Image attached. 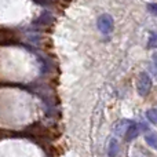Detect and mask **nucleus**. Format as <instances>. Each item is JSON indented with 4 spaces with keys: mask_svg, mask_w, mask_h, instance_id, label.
Returning a JSON list of instances; mask_svg holds the SVG:
<instances>
[{
    "mask_svg": "<svg viewBox=\"0 0 157 157\" xmlns=\"http://www.w3.org/2000/svg\"><path fill=\"white\" fill-rule=\"evenodd\" d=\"M98 28L101 29L102 33H110L112 29H113V19H112L110 15H102L99 19H98Z\"/></svg>",
    "mask_w": 157,
    "mask_h": 157,
    "instance_id": "nucleus-1",
    "label": "nucleus"
},
{
    "mask_svg": "<svg viewBox=\"0 0 157 157\" xmlns=\"http://www.w3.org/2000/svg\"><path fill=\"white\" fill-rule=\"evenodd\" d=\"M108 153H109V157H116L119 155V144H117L116 139H112V141L109 142Z\"/></svg>",
    "mask_w": 157,
    "mask_h": 157,
    "instance_id": "nucleus-4",
    "label": "nucleus"
},
{
    "mask_svg": "<svg viewBox=\"0 0 157 157\" xmlns=\"http://www.w3.org/2000/svg\"><path fill=\"white\" fill-rule=\"evenodd\" d=\"M150 90V78L146 73H142L139 76V81H138V92L141 95H146Z\"/></svg>",
    "mask_w": 157,
    "mask_h": 157,
    "instance_id": "nucleus-2",
    "label": "nucleus"
},
{
    "mask_svg": "<svg viewBox=\"0 0 157 157\" xmlns=\"http://www.w3.org/2000/svg\"><path fill=\"white\" fill-rule=\"evenodd\" d=\"M146 117H147V120H150L152 124H156V109H150V110H147Z\"/></svg>",
    "mask_w": 157,
    "mask_h": 157,
    "instance_id": "nucleus-7",
    "label": "nucleus"
},
{
    "mask_svg": "<svg viewBox=\"0 0 157 157\" xmlns=\"http://www.w3.org/2000/svg\"><path fill=\"white\" fill-rule=\"evenodd\" d=\"M52 21V17H51V14H48V13H44L43 15L40 17V18L37 19V21L35 22V24H40V25H47V24H50V22Z\"/></svg>",
    "mask_w": 157,
    "mask_h": 157,
    "instance_id": "nucleus-5",
    "label": "nucleus"
},
{
    "mask_svg": "<svg viewBox=\"0 0 157 157\" xmlns=\"http://www.w3.org/2000/svg\"><path fill=\"white\" fill-rule=\"evenodd\" d=\"M146 144L149 145L152 149H156V134L155 132H149L146 134Z\"/></svg>",
    "mask_w": 157,
    "mask_h": 157,
    "instance_id": "nucleus-6",
    "label": "nucleus"
},
{
    "mask_svg": "<svg viewBox=\"0 0 157 157\" xmlns=\"http://www.w3.org/2000/svg\"><path fill=\"white\" fill-rule=\"evenodd\" d=\"M138 134H139V125L131 123L127 127V130H125V139H127V141H132L134 138L138 136Z\"/></svg>",
    "mask_w": 157,
    "mask_h": 157,
    "instance_id": "nucleus-3",
    "label": "nucleus"
}]
</instances>
